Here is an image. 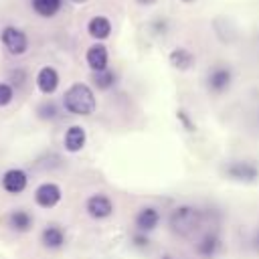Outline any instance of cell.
Returning a JSON list of instances; mask_svg holds the SVG:
<instances>
[{
	"label": "cell",
	"instance_id": "obj_1",
	"mask_svg": "<svg viewBox=\"0 0 259 259\" xmlns=\"http://www.w3.org/2000/svg\"><path fill=\"white\" fill-rule=\"evenodd\" d=\"M95 105V93L85 83H73L63 95V107L73 115H91Z\"/></svg>",
	"mask_w": 259,
	"mask_h": 259
},
{
	"label": "cell",
	"instance_id": "obj_2",
	"mask_svg": "<svg viewBox=\"0 0 259 259\" xmlns=\"http://www.w3.org/2000/svg\"><path fill=\"white\" fill-rule=\"evenodd\" d=\"M200 210L194 208V206H188V204H182V206H176L172 212H170V219H168V227L174 235H180V237H188L192 235L198 227H200Z\"/></svg>",
	"mask_w": 259,
	"mask_h": 259
},
{
	"label": "cell",
	"instance_id": "obj_3",
	"mask_svg": "<svg viewBox=\"0 0 259 259\" xmlns=\"http://www.w3.org/2000/svg\"><path fill=\"white\" fill-rule=\"evenodd\" d=\"M0 40H2L4 49H6L10 55H16V57H18V55H24L26 49H28V36H26L20 28H16V26H6V28H2Z\"/></svg>",
	"mask_w": 259,
	"mask_h": 259
},
{
	"label": "cell",
	"instance_id": "obj_4",
	"mask_svg": "<svg viewBox=\"0 0 259 259\" xmlns=\"http://www.w3.org/2000/svg\"><path fill=\"white\" fill-rule=\"evenodd\" d=\"M233 81V73L227 65H214L212 69H208V75H206V87L208 91L212 93H223L229 89Z\"/></svg>",
	"mask_w": 259,
	"mask_h": 259
},
{
	"label": "cell",
	"instance_id": "obj_5",
	"mask_svg": "<svg viewBox=\"0 0 259 259\" xmlns=\"http://www.w3.org/2000/svg\"><path fill=\"white\" fill-rule=\"evenodd\" d=\"M225 174L233 180H241V182H253L259 178V168L253 162H245V160H237L225 166Z\"/></svg>",
	"mask_w": 259,
	"mask_h": 259
},
{
	"label": "cell",
	"instance_id": "obj_6",
	"mask_svg": "<svg viewBox=\"0 0 259 259\" xmlns=\"http://www.w3.org/2000/svg\"><path fill=\"white\" fill-rule=\"evenodd\" d=\"M61 188L55 184V182H42V184H38L36 186V190H34V202L38 204V206H42V208H53V206H57L59 204V200H61Z\"/></svg>",
	"mask_w": 259,
	"mask_h": 259
},
{
	"label": "cell",
	"instance_id": "obj_7",
	"mask_svg": "<svg viewBox=\"0 0 259 259\" xmlns=\"http://www.w3.org/2000/svg\"><path fill=\"white\" fill-rule=\"evenodd\" d=\"M28 186V176L20 168H10L2 174V188L8 194H20Z\"/></svg>",
	"mask_w": 259,
	"mask_h": 259
},
{
	"label": "cell",
	"instance_id": "obj_8",
	"mask_svg": "<svg viewBox=\"0 0 259 259\" xmlns=\"http://www.w3.org/2000/svg\"><path fill=\"white\" fill-rule=\"evenodd\" d=\"M85 210L89 212V217L93 219H107L113 212V202L105 196V194H93L87 198L85 202Z\"/></svg>",
	"mask_w": 259,
	"mask_h": 259
},
{
	"label": "cell",
	"instance_id": "obj_9",
	"mask_svg": "<svg viewBox=\"0 0 259 259\" xmlns=\"http://www.w3.org/2000/svg\"><path fill=\"white\" fill-rule=\"evenodd\" d=\"M85 61H87V65H89V69H91L93 73L107 69V63H109V53H107L105 45H101V42L91 45V47L87 49V53H85Z\"/></svg>",
	"mask_w": 259,
	"mask_h": 259
},
{
	"label": "cell",
	"instance_id": "obj_10",
	"mask_svg": "<svg viewBox=\"0 0 259 259\" xmlns=\"http://www.w3.org/2000/svg\"><path fill=\"white\" fill-rule=\"evenodd\" d=\"M6 223L16 233H28L32 229V225H34V219L26 208H12L8 212V217H6Z\"/></svg>",
	"mask_w": 259,
	"mask_h": 259
},
{
	"label": "cell",
	"instance_id": "obj_11",
	"mask_svg": "<svg viewBox=\"0 0 259 259\" xmlns=\"http://www.w3.org/2000/svg\"><path fill=\"white\" fill-rule=\"evenodd\" d=\"M36 87L45 95L55 93L57 87H59V73H57V69L55 67H42L36 73Z\"/></svg>",
	"mask_w": 259,
	"mask_h": 259
},
{
	"label": "cell",
	"instance_id": "obj_12",
	"mask_svg": "<svg viewBox=\"0 0 259 259\" xmlns=\"http://www.w3.org/2000/svg\"><path fill=\"white\" fill-rule=\"evenodd\" d=\"M40 243H42L47 249H61V247L65 245V231H63L59 225L51 223V225H47V227L42 229V233H40Z\"/></svg>",
	"mask_w": 259,
	"mask_h": 259
},
{
	"label": "cell",
	"instance_id": "obj_13",
	"mask_svg": "<svg viewBox=\"0 0 259 259\" xmlns=\"http://www.w3.org/2000/svg\"><path fill=\"white\" fill-rule=\"evenodd\" d=\"M87 32L95 40H105L111 34V20L103 14H97L87 22Z\"/></svg>",
	"mask_w": 259,
	"mask_h": 259
},
{
	"label": "cell",
	"instance_id": "obj_14",
	"mask_svg": "<svg viewBox=\"0 0 259 259\" xmlns=\"http://www.w3.org/2000/svg\"><path fill=\"white\" fill-rule=\"evenodd\" d=\"M85 142H87V134H85V130H83L81 125H71V127L65 132L63 144H65V148H67L69 152H79V150H83Z\"/></svg>",
	"mask_w": 259,
	"mask_h": 259
},
{
	"label": "cell",
	"instance_id": "obj_15",
	"mask_svg": "<svg viewBox=\"0 0 259 259\" xmlns=\"http://www.w3.org/2000/svg\"><path fill=\"white\" fill-rule=\"evenodd\" d=\"M160 223V212L154 206H144L138 214H136V227L140 231H154Z\"/></svg>",
	"mask_w": 259,
	"mask_h": 259
},
{
	"label": "cell",
	"instance_id": "obj_16",
	"mask_svg": "<svg viewBox=\"0 0 259 259\" xmlns=\"http://www.w3.org/2000/svg\"><path fill=\"white\" fill-rule=\"evenodd\" d=\"M30 8L42 18H53L63 8V0H30Z\"/></svg>",
	"mask_w": 259,
	"mask_h": 259
},
{
	"label": "cell",
	"instance_id": "obj_17",
	"mask_svg": "<svg viewBox=\"0 0 259 259\" xmlns=\"http://www.w3.org/2000/svg\"><path fill=\"white\" fill-rule=\"evenodd\" d=\"M170 63H172L176 69L184 71V69H188V67L194 63V55H192L188 49L178 47V49H174V51L170 53Z\"/></svg>",
	"mask_w": 259,
	"mask_h": 259
},
{
	"label": "cell",
	"instance_id": "obj_18",
	"mask_svg": "<svg viewBox=\"0 0 259 259\" xmlns=\"http://www.w3.org/2000/svg\"><path fill=\"white\" fill-rule=\"evenodd\" d=\"M219 245H221L219 237H217V235H212V233H208V235H204V237H202V241L196 245V253H198V255H202V257H212V255L217 253Z\"/></svg>",
	"mask_w": 259,
	"mask_h": 259
},
{
	"label": "cell",
	"instance_id": "obj_19",
	"mask_svg": "<svg viewBox=\"0 0 259 259\" xmlns=\"http://www.w3.org/2000/svg\"><path fill=\"white\" fill-rule=\"evenodd\" d=\"M115 79H117V75L111 69H103V71L93 73V83L97 85V89H109V87H113L115 85Z\"/></svg>",
	"mask_w": 259,
	"mask_h": 259
},
{
	"label": "cell",
	"instance_id": "obj_20",
	"mask_svg": "<svg viewBox=\"0 0 259 259\" xmlns=\"http://www.w3.org/2000/svg\"><path fill=\"white\" fill-rule=\"evenodd\" d=\"M36 111H38V115H40L42 119H55V117L59 115V107H57L53 101H45V103H40Z\"/></svg>",
	"mask_w": 259,
	"mask_h": 259
},
{
	"label": "cell",
	"instance_id": "obj_21",
	"mask_svg": "<svg viewBox=\"0 0 259 259\" xmlns=\"http://www.w3.org/2000/svg\"><path fill=\"white\" fill-rule=\"evenodd\" d=\"M12 97H14V87L10 85V83H0V107H4V105H8L10 101H12Z\"/></svg>",
	"mask_w": 259,
	"mask_h": 259
},
{
	"label": "cell",
	"instance_id": "obj_22",
	"mask_svg": "<svg viewBox=\"0 0 259 259\" xmlns=\"http://www.w3.org/2000/svg\"><path fill=\"white\" fill-rule=\"evenodd\" d=\"M8 83H10L12 87H22V85L26 83V71H22V69H12Z\"/></svg>",
	"mask_w": 259,
	"mask_h": 259
},
{
	"label": "cell",
	"instance_id": "obj_23",
	"mask_svg": "<svg viewBox=\"0 0 259 259\" xmlns=\"http://www.w3.org/2000/svg\"><path fill=\"white\" fill-rule=\"evenodd\" d=\"M158 0H136V4H140V6H152V4H156Z\"/></svg>",
	"mask_w": 259,
	"mask_h": 259
},
{
	"label": "cell",
	"instance_id": "obj_24",
	"mask_svg": "<svg viewBox=\"0 0 259 259\" xmlns=\"http://www.w3.org/2000/svg\"><path fill=\"white\" fill-rule=\"evenodd\" d=\"M255 247H257V249H259V231H257V233H255Z\"/></svg>",
	"mask_w": 259,
	"mask_h": 259
},
{
	"label": "cell",
	"instance_id": "obj_25",
	"mask_svg": "<svg viewBox=\"0 0 259 259\" xmlns=\"http://www.w3.org/2000/svg\"><path fill=\"white\" fill-rule=\"evenodd\" d=\"M71 2H75V4H85L87 0H71Z\"/></svg>",
	"mask_w": 259,
	"mask_h": 259
},
{
	"label": "cell",
	"instance_id": "obj_26",
	"mask_svg": "<svg viewBox=\"0 0 259 259\" xmlns=\"http://www.w3.org/2000/svg\"><path fill=\"white\" fill-rule=\"evenodd\" d=\"M180 2H184V4H192V2H196V0H180Z\"/></svg>",
	"mask_w": 259,
	"mask_h": 259
}]
</instances>
